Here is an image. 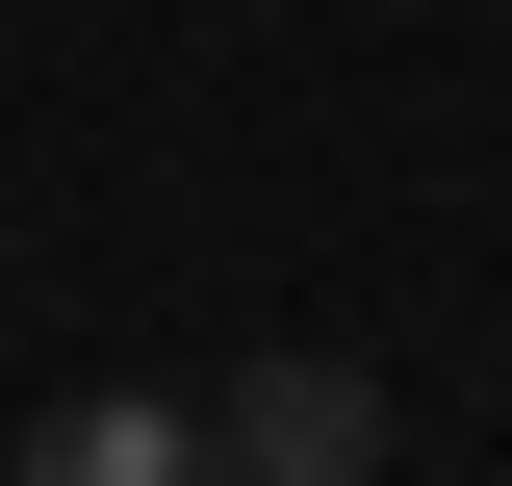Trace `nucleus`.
<instances>
[{"instance_id":"obj_1","label":"nucleus","mask_w":512,"mask_h":486,"mask_svg":"<svg viewBox=\"0 0 512 486\" xmlns=\"http://www.w3.org/2000/svg\"><path fill=\"white\" fill-rule=\"evenodd\" d=\"M205 461H231V486H359V461H384V384L282 333V359H231V384H205Z\"/></svg>"},{"instance_id":"obj_2","label":"nucleus","mask_w":512,"mask_h":486,"mask_svg":"<svg viewBox=\"0 0 512 486\" xmlns=\"http://www.w3.org/2000/svg\"><path fill=\"white\" fill-rule=\"evenodd\" d=\"M205 410H154V384H77V410H26V486H180Z\"/></svg>"}]
</instances>
